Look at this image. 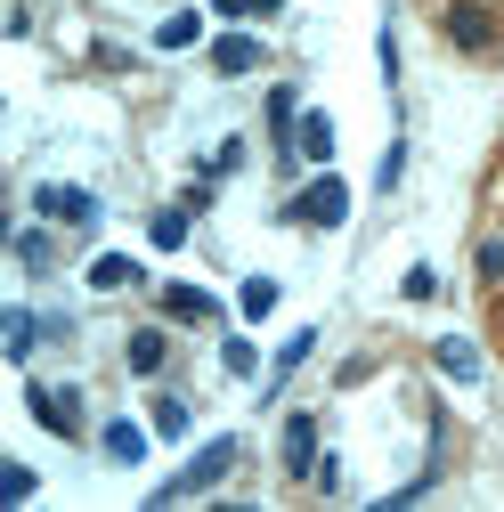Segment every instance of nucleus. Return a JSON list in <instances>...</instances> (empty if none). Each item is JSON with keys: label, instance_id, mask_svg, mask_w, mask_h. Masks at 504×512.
Returning <instances> with one entry per match:
<instances>
[{"label": "nucleus", "instance_id": "f257e3e1", "mask_svg": "<svg viewBox=\"0 0 504 512\" xmlns=\"http://www.w3.org/2000/svg\"><path fill=\"white\" fill-rule=\"evenodd\" d=\"M236 456H244L236 439H212V447H196V456H187V472H171V480L155 488V504H187V496H204V488H220Z\"/></svg>", "mask_w": 504, "mask_h": 512}, {"label": "nucleus", "instance_id": "f03ea898", "mask_svg": "<svg viewBox=\"0 0 504 512\" xmlns=\"http://www.w3.org/2000/svg\"><path fill=\"white\" fill-rule=\"evenodd\" d=\"M33 212L57 220V228H98V196L74 187V179H41V187H33Z\"/></svg>", "mask_w": 504, "mask_h": 512}, {"label": "nucleus", "instance_id": "7ed1b4c3", "mask_svg": "<svg viewBox=\"0 0 504 512\" xmlns=\"http://www.w3.org/2000/svg\"><path fill=\"white\" fill-rule=\"evenodd\" d=\"M33 423L41 431H57V439H82L90 423H82V391H74V382H33Z\"/></svg>", "mask_w": 504, "mask_h": 512}, {"label": "nucleus", "instance_id": "20e7f679", "mask_svg": "<svg viewBox=\"0 0 504 512\" xmlns=\"http://www.w3.org/2000/svg\"><path fill=\"white\" fill-rule=\"evenodd\" d=\"M285 220H301V228H342V220H350V187H342V179H309L301 196L285 204Z\"/></svg>", "mask_w": 504, "mask_h": 512}, {"label": "nucleus", "instance_id": "39448f33", "mask_svg": "<svg viewBox=\"0 0 504 512\" xmlns=\"http://www.w3.org/2000/svg\"><path fill=\"white\" fill-rule=\"evenodd\" d=\"M163 317H179V326H228V309L204 285H163Z\"/></svg>", "mask_w": 504, "mask_h": 512}, {"label": "nucleus", "instance_id": "423d86ee", "mask_svg": "<svg viewBox=\"0 0 504 512\" xmlns=\"http://www.w3.org/2000/svg\"><path fill=\"white\" fill-rule=\"evenodd\" d=\"M439 33H448L456 49H488V41H496V17L480 9V0H456V9L439 17Z\"/></svg>", "mask_w": 504, "mask_h": 512}, {"label": "nucleus", "instance_id": "0eeeda50", "mask_svg": "<svg viewBox=\"0 0 504 512\" xmlns=\"http://www.w3.org/2000/svg\"><path fill=\"white\" fill-rule=\"evenodd\" d=\"M98 447H106V464H147V423H131V415H114V423L98 431Z\"/></svg>", "mask_w": 504, "mask_h": 512}, {"label": "nucleus", "instance_id": "6e6552de", "mask_svg": "<svg viewBox=\"0 0 504 512\" xmlns=\"http://www.w3.org/2000/svg\"><path fill=\"white\" fill-rule=\"evenodd\" d=\"M41 334H49V326H41V317H33V309H0V350H9V366H25Z\"/></svg>", "mask_w": 504, "mask_h": 512}, {"label": "nucleus", "instance_id": "1a4fd4ad", "mask_svg": "<svg viewBox=\"0 0 504 512\" xmlns=\"http://www.w3.org/2000/svg\"><path fill=\"white\" fill-rule=\"evenodd\" d=\"M277 447H285V472H293V480H309V472H318V423H309V415H293Z\"/></svg>", "mask_w": 504, "mask_h": 512}, {"label": "nucleus", "instance_id": "9d476101", "mask_svg": "<svg viewBox=\"0 0 504 512\" xmlns=\"http://www.w3.org/2000/svg\"><path fill=\"white\" fill-rule=\"evenodd\" d=\"M163 358H171V334L163 326H139L131 342H122V366H131V374H163Z\"/></svg>", "mask_w": 504, "mask_h": 512}, {"label": "nucleus", "instance_id": "9b49d317", "mask_svg": "<svg viewBox=\"0 0 504 512\" xmlns=\"http://www.w3.org/2000/svg\"><path fill=\"white\" fill-rule=\"evenodd\" d=\"M252 66H261V41H252V33H228V41H212V74H252Z\"/></svg>", "mask_w": 504, "mask_h": 512}, {"label": "nucleus", "instance_id": "f8f14e48", "mask_svg": "<svg viewBox=\"0 0 504 512\" xmlns=\"http://www.w3.org/2000/svg\"><path fill=\"white\" fill-rule=\"evenodd\" d=\"M90 285H98V293L139 285V261H131V252H98V261H90Z\"/></svg>", "mask_w": 504, "mask_h": 512}, {"label": "nucleus", "instance_id": "ddd939ff", "mask_svg": "<svg viewBox=\"0 0 504 512\" xmlns=\"http://www.w3.org/2000/svg\"><path fill=\"white\" fill-rule=\"evenodd\" d=\"M293 147H301L309 163H326V155H334V114H301V131H293Z\"/></svg>", "mask_w": 504, "mask_h": 512}, {"label": "nucleus", "instance_id": "4468645a", "mask_svg": "<svg viewBox=\"0 0 504 512\" xmlns=\"http://www.w3.org/2000/svg\"><path fill=\"white\" fill-rule=\"evenodd\" d=\"M439 374H456V382H480V350L456 342V334H439Z\"/></svg>", "mask_w": 504, "mask_h": 512}, {"label": "nucleus", "instance_id": "2eb2a0df", "mask_svg": "<svg viewBox=\"0 0 504 512\" xmlns=\"http://www.w3.org/2000/svg\"><path fill=\"white\" fill-rule=\"evenodd\" d=\"M147 244H155V252H179V244H187V204L155 212V220H147Z\"/></svg>", "mask_w": 504, "mask_h": 512}, {"label": "nucleus", "instance_id": "dca6fc26", "mask_svg": "<svg viewBox=\"0 0 504 512\" xmlns=\"http://www.w3.org/2000/svg\"><path fill=\"white\" fill-rule=\"evenodd\" d=\"M236 309H244V317H252V326H261V317H269V309H277V277H252V285H244V293H236Z\"/></svg>", "mask_w": 504, "mask_h": 512}, {"label": "nucleus", "instance_id": "f3484780", "mask_svg": "<svg viewBox=\"0 0 504 512\" xmlns=\"http://www.w3.org/2000/svg\"><path fill=\"white\" fill-rule=\"evenodd\" d=\"M17 261H25L33 277H49V261H57V252H49V236H41V228H17Z\"/></svg>", "mask_w": 504, "mask_h": 512}, {"label": "nucleus", "instance_id": "a211bd4d", "mask_svg": "<svg viewBox=\"0 0 504 512\" xmlns=\"http://www.w3.org/2000/svg\"><path fill=\"white\" fill-rule=\"evenodd\" d=\"M196 33H204V17H187V9H179V17H163V25H155V49H187Z\"/></svg>", "mask_w": 504, "mask_h": 512}, {"label": "nucleus", "instance_id": "6ab92c4d", "mask_svg": "<svg viewBox=\"0 0 504 512\" xmlns=\"http://www.w3.org/2000/svg\"><path fill=\"white\" fill-rule=\"evenodd\" d=\"M220 366H228V374H252V366H261V350H252L244 334H228V342H220Z\"/></svg>", "mask_w": 504, "mask_h": 512}, {"label": "nucleus", "instance_id": "aec40b11", "mask_svg": "<svg viewBox=\"0 0 504 512\" xmlns=\"http://www.w3.org/2000/svg\"><path fill=\"white\" fill-rule=\"evenodd\" d=\"M155 431L163 439H187V399H155Z\"/></svg>", "mask_w": 504, "mask_h": 512}, {"label": "nucleus", "instance_id": "412c9836", "mask_svg": "<svg viewBox=\"0 0 504 512\" xmlns=\"http://www.w3.org/2000/svg\"><path fill=\"white\" fill-rule=\"evenodd\" d=\"M0 496L25 504V496H33V472H25V464H9V472H0Z\"/></svg>", "mask_w": 504, "mask_h": 512}, {"label": "nucleus", "instance_id": "4be33fe9", "mask_svg": "<svg viewBox=\"0 0 504 512\" xmlns=\"http://www.w3.org/2000/svg\"><path fill=\"white\" fill-rule=\"evenodd\" d=\"M480 277H488V285H504V236H488V244H480Z\"/></svg>", "mask_w": 504, "mask_h": 512}, {"label": "nucleus", "instance_id": "5701e85b", "mask_svg": "<svg viewBox=\"0 0 504 512\" xmlns=\"http://www.w3.org/2000/svg\"><path fill=\"white\" fill-rule=\"evenodd\" d=\"M374 179H383V187H399V179H407V139H391V155H383V171H374Z\"/></svg>", "mask_w": 504, "mask_h": 512}, {"label": "nucleus", "instance_id": "b1692460", "mask_svg": "<svg viewBox=\"0 0 504 512\" xmlns=\"http://www.w3.org/2000/svg\"><path fill=\"white\" fill-rule=\"evenodd\" d=\"M309 342H318V334H293V342H285V350H277V382H285V374H293V366H301V358H309Z\"/></svg>", "mask_w": 504, "mask_h": 512}, {"label": "nucleus", "instance_id": "393cba45", "mask_svg": "<svg viewBox=\"0 0 504 512\" xmlns=\"http://www.w3.org/2000/svg\"><path fill=\"white\" fill-rule=\"evenodd\" d=\"M212 9H220V17H261V9H252V0H212Z\"/></svg>", "mask_w": 504, "mask_h": 512}]
</instances>
